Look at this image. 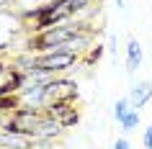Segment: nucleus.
<instances>
[{"label": "nucleus", "instance_id": "1", "mask_svg": "<svg viewBox=\"0 0 152 149\" xmlns=\"http://www.w3.org/2000/svg\"><path fill=\"white\" fill-rule=\"evenodd\" d=\"M88 23H59V26H52V28H47V31H39L34 33L31 41H28V52L31 54H47V52H54V49H59L62 44H67V41H72L75 36H80V33L90 31V28H85Z\"/></svg>", "mask_w": 152, "mask_h": 149}, {"label": "nucleus", "instance_id": "2", "mask_svg": "<svg viewBox=\"0 0 152 149\" xmlns=\"http://www.w3.org/2000/svg\"><path fill=\"white\" fill-rule=\"evenodd\" d=\"M80 62V54H72V52H47V54H34V67L31 70L47 72V75H59V72L70 70Z\"/></svg>", "mask_w": 152, "mask_h": 149}, {"label": "nucleus", "instance_id": "3", "mask_svg": "<svg viewBox=\"0 0 152 149\" xmlns=\"http://www.w3.org/2000/svg\"><path fill=\"white\" fill-rule=\"evenodd\" d=\"M113 118L119 121V126L124 131H134L137 126H139V121H142L139 110L132 105L129 98H119V100H116V105H113Z\"/></svg>", "mask_w": 152, "mask_h": 149}, {"label": "nucleus", "instance_id": "4", "mask_svg": "<svg viewBox=\"0 0 152 149\" xmlns=\"http://www.w3.org/2000/svg\"><path fill=\"white\" fill-rule=\"evenodd\" d=\"M75 98H77V87L72 80L54 77L52 82H47V105L49 103H62V100H75Z\"/></svg>", "mask_w": 152, "mask_h": 149}, {"label": "nucleus", "instance_id": "5", "mask_svg": "<svg viewBox=\"0 0 152 149\" xmlns=\"http://www.w3.org/2000/svg\"><path fill=\"white\" fill-rule=\"evenodd\" d=\"M44 110H47V116L57 118V121H59V124H62L64 129L80 121V113H77V108H72V100H62V103H49V105H47Z\"/></svg>", "mask_w": 152, "mask_h": 149}, {"label": "nucleus", "instance_id": "6", "mask_svg": "<svg viewBox=\"0 0 152 149\" xmlns=\"http://www.w3.org/2000/svg\"><path fill=\"white\" fill-rule=\"evenodd\" d=\"M129 100H132V105H134L137 110L144 108L147 103L152 100V82H147V80H142V82H137V85H132V90H129L126 95Z\"/></svg>", "mask_w": 152, "mask_h": 149}, {"label": "nucleus", "instance_id": "7", "mask_svg": "<svg viewBox=\"0 0 152 149\" xmlns=\"http://www.w3.org/2000/svg\"><path fill=\"white\" fill-rule=\"evenodd\" d=\"M142 67V44L137 39H129L126 41V72H137Z\"/></svg>", "mask_w": 152, "mask_h": 149}, {"label": "nucleus", "instance_id": "8", "mask_svg": "<svg viewBox=\"0 0 152 149\" xmlns=\"http://www.w3.org/2000/svg\"><path fill=\"white\" fill-rule=\"evenodd\" d=\"M101 54H103V47H101V44L90 47V49H88V62H98V59H101Z\"/></svg>", "mask_w": 152, "mask_h": 149}, {"label": "nucleus", "instance_id": "9", "mask_svg": "<svg viewBox=\"0 0 152 149\" xmlns=\"http://www.w3.org/2000/svg\"><path fill=\"white\" fill-rule=\"evenodd\" d=\"M142 144H144V149H152V124L144 129V134H142Z\"/></svg>", "mask_w": 152, "mask_h": 149}, {"label": "nucleus", "instance_id": "10", "mask_svg": "<svg viewBox=\"0 0 152 149\" xmlns=\"http://www.w3.org/2000/svg\"><path fill=\"white\" fill-rule=\"evenodd\" d=\"M113 149H132V144H129V141L124 139V136H121V139H116V141H113Z\"/></svg>", "mask_w": 152, "mask_h": 149}, {"label": "nucleus", "instance_id": "11", "mask_svg": "<svg viewBox=\"0 0 152 149\" xmlns=\"http://www.w3.org/2000/svg\"><path fill=\"white\" fill-rule=\"evenodd\" d=\"M124 3H126V0H116V5H119V8H124Z\"/></svg>", "mask_w": 152, "mask_h": 149}]
</instances>
